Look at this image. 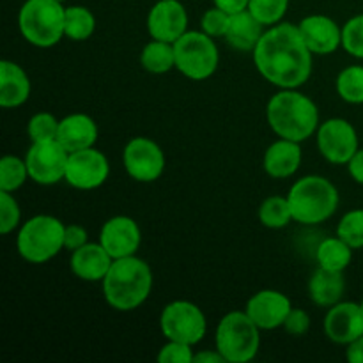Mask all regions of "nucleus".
Listing matches in <instances>:
<instances>
[{
	"instance_id": "cd10ccee",
	"label": "nucleus",
	"mask_w": 363,
	"mask_h": 363,
	"mask_svg": "<svg viewBox=\"0 0 363 363\" xmlns=\"http://www.w3.org/2000/svg\"><path fill=\"white\" fill-rule=\"evenodd\" d=\"M259 222L266 227V229L279 230L284 227L289 225L294 220L293 209H291L289 201H287V195H272V197L264 199L259 206Z\"/></svg>"
},
{
	"instance_id": "2f4dec72",
	"label": "nucleus",
	"mask_w": 363,
	"mask_h": 363,
	"mask_svg": "<svg viewBox=\"0 0 363 363\" xmlns=\"http://www.w3.org/2000/svg\"><path fill=\"white\" fill-rule=\"evenodd\" d=\"M289 9V0H250L248 11L261 21L264 27L280 23Z\"/></svg>"
},
{
	"instance_id": "7c9ffc66",
	"label": "nucleus",
	"mask_w": 363,
	"mask_h": 363,
	"mask_svg": "<svg viewBox=\"0 0 363 363\" xmlns=\"http://www.w3.org/2000/svg\"><path fill=\"white\" fill-rule=\"evenodd\" d=\"M337 236L346 241L353 250L363 248V209H351L340 218Z\"/></svg>"
},
{
	"instance_id": "423d86ee",
	"label": "nucleus",
	"mask_w": 363,
	"mask_h": 363,
	"mask_svg": "<svg viewBox=\"0 0 363 363\" xmlns=\"http://www.w3.org/2000/svg\"><path fill=\"white\" fill-rule=\"evenodd\" d=\"M62 220L52 215H35L23 222L16 234V250L28 264H45L64 248Z\"/></svg>"
},
{
	"instance_id": "ddd939ff",
	"label": "nucleus",
	"mask_w": 363,
	"mask_h": 363,
	"mask_svg": "<svg viewBox=\"0 0 363 363\" xmlns=\"http://www.w3.org/2000/svg\"><path fill=\"white\" fill-rule=\"evenodd\" d=\"M110 176L108 158L99 149L89 147L69 152L66 183L77 190L91 191L103 186Z\"/></svg>"
},
{
	"instance_id": "72a5a7b5",
	"label": "nucleus",
	"mask_w": 363,
	"mask_h": 363,
	"mask_svg": "<svg viewBox=\"0 0 363 363\" xmlns=\"http://www.w3.org/2000/svg\"><path fill=\"white\" fill-rule=\"evenodd\" d=\"M342 48L347 55L363 59V13L342 25Z\"/></svg>"
},
{
	"instance_id": "dca6fc26",
	"label": "nucleus",
	"mask_w": 363,
	"mask_h": 363,
	"mask_svg": "<svg viewBox=\"0 0 363 363\" xmlns=\"http://www.w3.org/2000/svg\"><path fill=\"white\" fill-rule=\"evenodd\" d=\"M291 308H293V303L287 294L277 289H262L250 296L245 312L259 328L269 332V330L282 328Z\"/></svg>"
},
{
	"instance_id": "4be33fe9",
	"label": "nucleus",
	"mask_w": 363,
	"mask_h": 363,
	"mask_svg": "<svg viewBox=\"0 0 363 363\" xmlns=\"http://www.w3.org/2000/svg\"><path fill=\"white\" fill-rule=\"evenodd\" d=\"M32 84L27 71L13 60H0V106L18 108L30 98Z\"/></svg>"
},
{
	"instance_id": "4468645a",
	"label": "nucleus",
	"mask_w": 363,
	"mask_h": 363,
	"mask_svg": "<svg viewBox=\"0 0 363 363\" xmlns=\"http://www.w3.org/2000/svg\"><path fill=\"white\" fill-rule=\"evenodd\" d=\"M99 243L112 255V259L137 255L142 245V230L137 220L126 215H117L106 220L99 230Z\"/></svg>"
},
{
	"instance_id": "aec40b11",
	"label": "nucleus",
	"mask_w": 363,
	"mask_h": 363,
	"mask_svg": "<svg viewBox=\"0 0 363 363\" xmlns=\"http://www.w3.org/2000/svg\"><path fill=\"white\" fill-rule=\"evenodd\" d=\"M300 142L279 138L268 145L262 156V169L273 179H287L294 176L301 165Z\"/></svg>"
},
{
	"instance_id": "37998d69",
	"label": "nucleus",
	"mask_w": 363,
	"mask_h": 363,
	"mask_svg": "<svg viewBox=\"0 0 363 363\" xmlns=\"http://www.w3.org/2000/svg\"><path fill=\"white\" fill-rule=\"evenodd\" d=\"M194 363H227L225 358L220 354V351L216 350H204V351H199V353H195V358H194Z\"/></svg>"
},
{
	"instance_id": "7ed1b4c3",
	"label": "nucleus",
	"mask_w": 363,
	"mask_h": 363,
	"mask_svg": "<svg viewBox=\"0 0 363 363\" xmlns=\"http://www.w3.org/2000/svg\"><path fill=\"white\" fill-rule=\"evenodd\" d=\"M105 301L117 312H133L152 291V269L137 255L116 259L101 282Z\"/></svg>"
},
{
	"instance_id": "f8f14e48",
	"label": "nucleus",
	"mask_w": 363,
	"mask_h": 363,
	"mask_svg": "<svg viewBox=\"0 0 363 363\" xmlns=\"http://www.w3.org/2000/svg\"><path fill=\"white\" fill-rule=\"evenodd\" d=\"M69 152L59 140L32 142L25 155L28 177L39 186H52L66 179Z\"/></svg>"
},
{
	"instance_id": "ea45409f",
	"label": "nucleus",
	"mask_w": 363,
	"mask_h": 363,
	"mask_svg": "<svg viewBox=\"0 0 363 363\" xmlns=\"http://www.w3.org/2000/svg\"><path fill=\"white\" fill-rule=\"evenodd\" d=\"M346 167L351 179L363 186V149H358V151L354 152V156L347 162Z\"/></svg>"
},
{
	"instance_id": "b1692460",
	"label": "nucleus",
	"mask_w": 363,
	"mask_h": 363,
	"mask_svg": "<svg viewBox=\"0 0 363 363\" xmlns=\"http://www.w3.org/2000/svg\"><path fill=\"white\" fill-rule=\"evenodd\" d=\"M344 291H346V282L342 272H330L318 266L308 280V298L318 307L330 308L342 301Z\"/></svg>"
},
{
	"instance_id": "f3484780",
	"label": "nucleus",
	"mask_w": 363,
	"mask_h": 363,
	"mask_svg": "<svg viewBox=\"0 0 363 363\" xmlns=\"http://www.w3.org/2000/svg\"><path fill=\"white\" fill-rule=\"evenodd\" d=\"M325 335L339 346H347L363 335V308L354 301H339L328 308L323 321Z\"/></svg>"
},
{
	"instance_id": "6ab92c4d",
	"label": "nucleus",
	"mask_w": 363,
	"mask_h": 363,
	"mask_svg": "<svg viewBox=\"0 0 363 363\" xmlns=\"http://www.w3.org/2000/svg\"><path fill=\"white\" fill-rule=\"evenodd\" d=\"M113 259L101 243H85L84 247L71 252L69 269L77 279L84 282H103Z\"/></svg>"
},
{
	"instance_id": "2eb2a0df",
	"label": "nucleus",
	"mask_w": 363,
	"mask_h": 363,
	"mask_svg": "<svg viewBox=\"0 0 363 363\" xmlns=\"http://www.w3.org/2000/svg\"><path fill=\"white\" fill-rule=\"evenodd\" d=\"M188 11L179 0H158L149 9L147 32L151 39L176 43L188 30Z\"/></svg>"
},
{
	"instance_id": "393cba45",
	"label": "nucleus",
	"mask_w": 363,
	"mask_h": 363,
	"mask_svg": "<svg viewBox=\"0 0 363 363\" xmlns=\"http://www.w3.org/2000/svg\"><path fill=\"white\" fill-rule=\"evenodd\" d=\"M353 248L339 236L326 238L315 248V261L319 268L344 273L353 261Z\"/></svg>"
},
{
	"instance_id": "a878e982",
	"label": "nucleus",
	"mask_w": 363,
	"mask_h": 363,
	"mask_svg": "<svg viewBox=\"0 0 363 363\" xmlns=\"http://www.w3.org/2000/svg\"><path fill=\"white\" fill-rule=\"evenodd\" d=\"M140 66L151 74H165L170 69H176L172 43L151 39L140 52Z\"/></svg>"
},
{
	"instance_id": "e433bc0d",
	"label": "nucleus",
	"mask_w": 363,
	"mask_h": 363,
	"mask_svg": "<svg viewBox=\"0 0 363 363\" xmlns=\"http://www.w3.org/2000/svg\"><path fill=\"white\" fill-rule=\"evenodd\" d=\"M229 21L230 14L215 6L202 14V32H206V34L211 35V38H225V32L227 28H229Z\"/></svg>"
},
{
	"instance_id": "f03ea898",
	"label": "nucleus",
	"mask_w": 363,
	"mask_h": 363,
	"mask_svg": "<svg viewBox=\"0 0 363 363\" xmlns=\"http://www.w3.org/2000/svg\"><path fill=\"white\" fill-rule=\"evenodd\" d=\"M266 121L279 138L305 142L315 135L319 124V108L312 98L298 89H280L266 105Z\"/></svg>"
},
{
	"instance_id": "39448f33",
	"label": "nucleus",
	"mask_w": 363,
	"mask_h": 363,
	"mask_svg": "<svg viewBox=\"0 0 363 363\" xmlns=\"http://www.w3.org/2000/svg\"><path fill=\"white\" fill-rule=\"evenodd\" d=\"M66 7L59 0H25L18 13L21 38L38 48H52L64 38Z\"/></svg>"
},
{
	"instance_id": "1a4fd4ad",
	"label": "nucleus",
	"mask_w": 363,
	"mask_h": 363,
	"mask_svg": "<svg viewBox=\"0 0 363 363\" xmlns=\"http://www.w3.org/2000/svg\"><path fill=\"white\" fill-rule=\"evenodd\" d=\"M160 330L167 340L197 346L208 333V319L194 301L174 300L160 314Z\"/></svg>"
},
{
	"instance_id": "a19ab883",
	"label": "nucleus",
	"mask_w": 363,
	"mask_h": 363,
	"mask_svg": "<svg viewBox=\"0 0 363 363\" xmlns=\"http://www.w3.org/2000/svg\"><path fill=\"white\" fill-rule=\"evenodd\" d=\"M248 2H250V0H213V4H215L216 7H220V9H223L229 14H236V13H241V11H247Z\"/></svg>"
},
{
	"instance_id": "473e14b6",
	"label": "nucleus",
	"mask_w": 363,
	"mask_h": 363,
	"mask_svg": "<svg viewBox=\"0 0 363 363\" xmlns=\"http://www.w3.org/2000/svg\"><path fill=\"white\" fill-rule=\"evenodd\" d=\"M60 119H57L50 112H38L28 119L27 133L30 142H48L57 140L59 135Z\"/></svg>"
},
{
	"instance_id": "bb28decb",
	"label": "nucleus",
	"mask_w": 363,
	"mask_h": 363,
	"mask_svg": "<svg viewBox=\"0 0 363 363\" xmlns=\"http://www.w3.org/2000/svg\"><path fill=\"white\" fill-rule=\"evenodd\" d=\"M96 32V16L89 7L69 6L66 7V20H64V38L71 41H87Z\"/></svg>"
},
{
	"instance_id": "9b49d317",
	"label": "nucleus",
	"mask_w": 363,
	"mask_h": 363,
	"mask_svg": "<svg viewBox=\"0 0 363 363\" xmlns=\"http://www.w3.org/2000/svg\"><path fill=\"white\" fill-rule=\"evenodd\" d=\"M123 165L137 183H155L165 172V152L149 137H133L123 149Z\"/></svg>"
},
{
	"instance_id": "c756f323",
	"label": "nucleus",
	"mask_w": 363,
	"mask_h": 363,
	"mask_svg": "<svg viewBox=\"0 0 363 363\" xmlns=\"http://www.w3.org/2000/svg\"><path fill=\"white\" fill-rule=\"evenodd\" d=\"M27 179H30V177H28L25 158L21 160L18 156L6 155L0 160V190L14 194L27 183Z\"/></svg>"
},
{
	"instance_id": "a18cd8bd",
	"label": "nucleus",
	"mask_w": 363,
	"mask_h": 363,
	"mask_svg": "<svg viewBox=\"0 0 363 363\" xmlns=\"http://www.w3.org/2000/svg\"><path fill=\"white\" fill-rule=\"evenodd\" d=\"M59 2H66V0H59Z\"/></svg>"
},
{
	"instance_id": "5701e85b",
	"label": "nucleus",
	"mask_w": 363,
	"mask_h": 363,
	"mask_svg": "<svg viewBox=\"0 0 363 363\" xmlns=\"http://www.w3.org/2000/svg\"><path fill=\"white\" fill-rule=\"evenodd\" d=\"M262 34H264V25L248 9L230 14L229 28L225 32V41L229 43L230 48L238 52H254Z\"/></svg>"
},
{
	"instance_id": "58836bf2",
	"label": "nucleus",
	"mask_w": 363,
	"mask_h": 363,
	"mask_svg": "<svg viewBox=\"0 0 363 363\" xmlns=\"http://www.w3.org/2000/svg\"><path fill=\"white\" fill-rule=\"evenodd\" d=\"M85 243H89V233L84 225H80V223L66 225V229H64V248L66 250L73 252L84 247Z\"/></svg>"
},
{
	"instance_id": "c03bdc74",
	"label": "nucleus",
	"mask_w": 363,
	"mask_h": 363,
	"mask_svg": "<svg viewBox=\"0 0 363 363\" xmlns=\"http://www.w3.org/2000/svg\"><path fill=\"white\" fill-rule=\"evenodd\" d=\"M360 305H362V308H363V298H362V301H360Z\"/></svg>"
},
{
	"instance_id": "4c0bfd02",
	"label": "nucleus",
	"mask_w": 363,
	"mask_h": 363,
	"mask_svg": "<svg viewBox=\"0 0 363 363\" xmlns=\"http://www.w3.org/2000/svg\"><path fill=\"white\" fill-rule=\"evenodd\" d=\"M312 319L308 315L307 311L303 308H291L289 315L286 318V323H284L282 328L289 333L291 337H303L307 335V332L311 330Z\"/></svg>"
},
{
	"instance_id": "f257e3e1",
	"label": "nucleus",
	"mask_w": 363,
	"mask_h": 363,
	"mask_svg": "<svg viewBox=\"0 0 363 363\" xmlns=\"http://www.w3.org/2000/svg\"><path fill=\"white\" fill-rule=\"evenodd\" d=\"M252 55L259 74L279 89H300L312 74L314 53L294 23L280 21L268 27Z\"/></svg>"
},
{
	"instance_id": "79ce46f5",
	"label": "nucleus",
	"mask_w": 363,
	"mask_h": 363,
	"mask_svg": "<svg viewBox=\"0 0 363 363\" xmlns=\"http://www.w3.org/2000/svg\"><path fill=\"white\" fill-rule=\"evenodd\" d=\"M346 360L350 363H363V335L346 346Z\"/></svg>"
},
{
	"instance_id": "20e7f679",
	"label": "nucleus",
	"mask_w": 363,
	"mask_h": 363,
	"mask_svg": "<svg viewBox=\"0 0 363 363\" xmlns=\"http://www.w3.org/2000/svg\"><path fill=\"white\" fill-rule=\"evenodd\" d=\"M294 222L319 225L335 215L340 195L335 184L323 176H305L287 191Z\"/></svg>"
},
{
	"instance_id": "c85d7f7f",
	"label": "nucleus",
	"mask_w": 363,
	"mask_h": 363,
	"mask_svg": "<svg viewBox=\"0 0 363 363\" xmlns=\"http://www.w3.org/2000/svg\"><path fill=\"white\" fill-rule=\"evenodd\" d=\"M335 91L350 105H363V66H347L337 74Z\"/></svg>"
},
{
	"instance_id": "0eeeda50",
	"label": "nucleus",
	"mask_w": 363,
	"mask_h": 363,
	"mask_svg": "<svg viewBox=\"0 0 363 363\" xmlns=\"http://www.w3.org/2000/svg\"><path fill=\"white\" fill-rule=\"evenodd\" d=\"M261 332L245 311L227 312L216 326L215 347L227 363H248L257 357Z\"/></svg>"
},
{
	"instance_id": "6e6552de",
	"label": "nucleus",
	"mask_w": 363,
	"mask_h": 363,
	"mask_svg": "<svg viewBox=\"0 0 363 363\" xmlns=\"http://www.w3.org/2000/svg\"><path fill=\"white\" fill-rule=\"evenodd\" d=\"M176 69L188 80L202 82L216 73L220 52L211 35L202 30H186L176 43Z\"/></svg>"
},
{
	"instance_id": "c9c22d12",
	"label": "nucleus",
	"mask_w": 363,
	"mask_h": 363,
	"mask_svg": "<svg viewBox=\"0 0 363 363\" xmlns=\"http://www.w3.org/2000/svg\"><path fill=\"white\" fill-rule=\"evenodd\" d=\"M194 346L177 340H167L156 354L160 363H194Z\"/></svg>"
},
{
	"instance_id": "f704fd0d",
	"label": "nucleus",
	"mask_w": 363,
	"mask_h": 363,
	"mask_svg": "<svg viewBox=\"0 0 363 363\" xmlns=\"http://www.w3.org/2000/svg\"><path fill=\"white\" fill-rule=\"evenodd\" d=\"M21 208L11 191L0 190V234L7 236L14 229H20Z\"/></svg>"
},
{
	"instance_id": "9d476101",
	"label": "nucleus",
	"mask_w": 363,
	"mask_h": 363,
	"mask_svg": "<svg viewBox=\"0 0 363 363\" xmlns=\"http://www.w3.org/2000/svg\"><path fill=\"white\" fill-rule=\"evenodd\" d=\"M319 155L332 165H347L360 149L357 128L342 117H332L319 124L315 131Z\"/></svg>"
},
{
	"instance_id": "412c9836",
	"label": "nucleus",
	"mask_w": 363,
	"mask_h": 363,
	"mask_svg": "<svg viewBox=\"0 0 363 363\" xmlns=\"http://www.w3.org/2000/svg\"><path fill=\"white\" fill-rule=\"evenodd\" d=\"M98 124L87 113H69V116L60 119L57 140L62 144V147L67 152L94 147V144L98 142Z\"/></svg>"
},
{
	"instance_id": "a211bd4d",
	"label": "nucleus",
	"mask_w": 363,
	"mask_h": 363,
	"mask_svg": "<svg viewBox=\"0 0 363 363\" xmlns=\"http://www.w3.org/2000/svg\"><path fill=\"white\" fill-rule=\"evenodd\" d=\"M305 45L314 55H332L342 46V27L326 14H311L298 23Z\"/></svg>"
}]
</instances>
